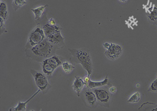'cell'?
<instances>
[{"mask_svg":"<svg viewBox=\"0 0 157 111\" xmlns=\"http://www.w3.org/2000/svg\"><path fill=\"white\" fill-rule=\"evenodd\" d=\"M148 18L149 20L152 21V22H156L157 20V8L155 7L153 11L149 14Z\"/></svg>","mask_w":157,"mask_h":111,"instance_id":"19","label":"cell"},{"mask_svg":"<svg viewBox=\"0 0 157 111\" xmlns=\"http://www.w3.org/2000/svg\"><path fill=\"white\" fill-rule=\"evenodd\" d=\"M48 6V5H44V6H40L38 8H37L35 9H31V10L33 12L34 15H35V19L36 20H38L40 18V17L42 16V14L45 9V8Z\"/></svg>","mask_w":157,"mask_h":111,"instance_id":"15","label":"cell"},{"mask_svg":"<svg viewBox=\"0 0 157 111\" xmlns=\"http://www.w3.org/2000/svg\"><path fill=\"white\" fill-rule=\"evenodd\" d=\"M62 67L63 68L64 71L66 74H70L75 68L74 65H73L72 64L69 63V62H64L62 64Z\"/></svg>","mask_w":157,"mask_h":111,"instance_id":"16","label":"cell"},{"mask_svg":"<svg viewBox=\"0 0 157 111\" xmlns=\"http://www.w3.org/2000/svg\"><path fill=\"white\" fill-rule=\"evenodd\" d=\"M84 95L88 104L91 106V107H95L96 105L98 100L94 91L92 92L91 91H87L85 92Z\"/></svg>","mask_w":157,"mask_h":111,"instance_id":"11","label":"cell"},{"mask_svg":"<svg viewBox=\"0 0 157 111\" xmlns=\"http://www.w3.org/2000/svg\"><path fill=\"white\" fill-rule=\"evenodd\" d=\"M119 1L120 2H121V3H125V2H126L128 1V0H119Z\"/></svg>","mask_w":157,"mask_h":111,"instance_id":"24","label":"cell"},{"mask_svg":"<svg viewBox=\"0 0 157 111\" xmlns=\"http://www.w3.org/2000/svg\"><path fill=\"white\" fill-rule=\"evenodd\" d=\"M110 92L111 93V94H115L116 92H117V88H116L115 87H111L110 88Z\"/></svg>","mask_w":157,"mask_h":111,"instance_id":"21","label":"cell"},{"mask_svg":"<svg viewBox=\"0 0 157 111\" xmlns=\"http://www.w3.org/2000/svg\"><path fill=\"white\" fill-rule=\"evenodd\" d=\"M107 84H108V77L107 75L106 78L103 80L100 81V82L92 81L89 79L86 86L90 88H95V87H100L104 86H106Z\"/></svg>","mask_w":157,"mask_h":111,"instance_id":"12","label":"cell"},{"mask_svg":"<svg viewBox=\"0 0 157 111\" xmlns=\"http://www.w3.org/2000/svg\"><path fill=\"white\" fill-rule=\"evenodd\" d=\"M148 92H157V79H156L155 80L152 82V83L148 88Z\"/></svg>","mask_w":157,"mask_h":111,"instance_id":"20","label":"cell"},{"mask_svg":"<svg viewBox=\"0 0 157 111\" xmlns=\"http://www.w3.org/2000/svg\"><path fill=\"white\" fill-rule=\"evenodd\" d=\"M30 72L35 79L36 86L39 88L40 91H42L44 94L47 93L52 86L48 82L46 76L35 70H31Z\"/></svg>","mask_w":157,"mask_h":111,"instance_id":"4","label":"cell"},{"mask_svg":"<svg viewBox=\"0 0 157 111\" xmlns=\"http://www.w3.org/2000/svg\"><path fill=\"white\" fill-rule=\"evenodd\" d=\"M30 46V48H27L26 50V55L32 59L42 62L50 57L54 52V50L56 49V48L49 42V40L45 39L35 46Z\"/></svg>","mask_w":157,"mask_h":111,"instance_id":"1","label":"cell"},{"mask_svg":"<svg viewBox=\"0 0 157 111\" xmlns=\"http://www.w3.org/2000/svg\"><path fill=\"white\" fill-rule=\"evenodd\" d=\"M84 86H86L84 80H83V79L80 77H76L73 83L72 88L74 90V91L76 92L78 97L80 96V93L83 90Z\"/></svg>","mask_w":157,"mask_h":111,"instance_id":"9","label":"cell"},{"mask_svg":"<svg viewBox=\"0 0 157 111\" xmlns=\"http://www.w3.org/2000/svg\"><path fill=\"white\" fill-rule=\"evenodd\" d=\"M40 92V90L39 89L38 91L35 92V94H34L31 98L29 99V100H27L26 102H19L18 104V105L16 107H15L14 109H10V110H18V111H20V110H26V105H27V104H28L33 98H35V96L37 95L39 92Z\"/></svg>","mask_w":157,"mask_h":111,"instance_id":"13","label":"cell"},{"mask_svg":"<svg viewBox=\"0 0 157 111\" xmlns=\"http://www.w3.org/2000/svg\"><path fill=\"white\" fill-rule=\"evenodd\" d=\"M47 40L56 48H62L64 46V38L62 36L60 31L51 34L47 37Z\"/></svg>","mask_w":157,"mask_h":111,"instance_id":"8","label":"cell"},{"mask_svg":"<svg viewBox=\"0 0 157 111\" xmlns=\"http://www.w3.org/2000/svg\"><path fill=\"white\" fill-rule=\"evenodd\" d=\"M94 92L96 96L98 101L105 107H109L110 104V95L109 92L102 88L95 89L94 90Z\"/></svg>","mask_w":157,"mask_h":111,"instance_id":"7","label":"cell"},{"mask_svg":"<svg viewBox=\"0 0 157 111\" xmlns=\"http://www.w3.org/2000/svg\"><path fill=\"white\" fill-rule=\"evenodd\" d=\"M110 44H109V43H104L103 44V46L106 48V50L107 49V48L110 47Z\"/></svg>","mask_w":157,"mask_h":111,"instance_id":"23","label":"cell"},{"mask_svg":"<svg viewBox=\"0 0 157 111\" xmlns=\"http://www.w3.org/2000/svg\"><path fill=\"white\" fill-rule=\"evenodd\" d=\"M141 99V94L139 92H136L134 93L129 99L127 100L129 103H138L140 102Z\"/></svg>","mask_w":157,"mask_h":111,"instance_id":"18","label":"cell"},{"mask_svg":"<svg viewBox=\"0 0 157 111\" xmlns=\"http://www.w3.org/2000/svg\"><path fill=\"white\" fill-rule=\"evenodd\" d=\"M0 17H1L5 22L7 20L8 17L7 4L5 2H2L0 4Z\"/></svg>","mask_w":157,"mask_h":111,"instance_id":"14","label":"cell"},{"mask_svg":"<svg viewBox=\"0 0 157 111\" xmlns=\"http://www.w3.org/2000/svg\"><path fill=\"white\" fill-rule=\"evenodd\" d=\"M45 34L43 29L37 27L30 34L29 44L31 46H35L45 40Z\"/></svg>","mask_w":157,"mask_h":111,"instance_id":"5","label":"cell"},{"mask_svg":"<svg viewBox=\"0 0 157 111\" xmlns=\"http://www.w3.org/2000/svg\"><path fill=\"white\" fill-rule=\"evenodd\" d=\"M62 63L63 62L60 57L57 56V55H53V56L45 59L42 62L43 72L47 75H52L54 70L62 65Z\"/></svg>","mask_w":157,"mask_h":111,"instance_id":"3","label":"cell"},{"mask_svg":"<svg viewBox=\"0 0 157 111\" xmlns=\"http://www.w3.org/2000/svg\"><path fill=\"white\" fill-rule=\"evenodd\" d=\"M48 23H49L50 25H56L55 20H54V19H53V18H50L49 20V22H48Z\"/></svg>","mask_w":157,"mask_h":111,"instance_id":"22","label":"cell"},{"mask_svg":"<svg viewBox=\"0 0 157 111\" xmlns=\"http://www.w3.org/2000/svg\"><path fill=\"white\" fill-rule=\"evenodd\" d=\"M122 53V49L120 45L115 44H110V46L106 49L104 54L107 58L111 60L118 59Z\"/></svg>","mask_w":157,"mask_h":111,"instance_id":"6","label":"cell"},{"mask_svg":"<svg viewBox=\"0 0 157 111\" xmlns=\"http://www.w3.org/2000/svg\"><path fill=\"white\" fill-rule=\"evenodd\" d=\"M26 0H13V7L15 11L18 10L19 8H21L23 5L26 4Z\"/></svg>","mask_w":157,"mask_h":111,"instance_id":"17","label":"cell"},{"mask_svg":"<svg viewBox=\"0 0 157 111\" xmlns=\"http://www.w3.org/2000/svg\"><path fill=\"white\" fill-rule=\"evenodd\" d=\"M136 87H140V84H136Z\"/></svg>","mask_w":157,"mask_h":111,"instance_id":"25","label":"cell"},{"mask_svg":"<svg viewBox=\"0 0 157 111\" xmlns=\"http://www.w3.org/2000/svg\"><path fill=\"white\" fill-rule=\"evenodd\" d=\"M77 64H80L86 70L87 77H90L92 73V63L89 52L83 49H69Z\"/></svg>","mask_w":157,"mask_h":111,"instance_id":"2","label":"cell"},{"mask_svg":"<svg viewBox=\"0 0 157 111\" xmlns=\"http://www.w3.org/2000/svg\"><path fill=\"white\" fill-rule=\"evenodd\" d=\"M43 30L44 31L45 36L48 37L49 35H50L51 34L60 31L62 30V28L57 25H52L47 23L43 26Z\"/></svg>","mask_w":157,"mask_h":111,"instance_id":"10","label":"cell"}]
</instances>
